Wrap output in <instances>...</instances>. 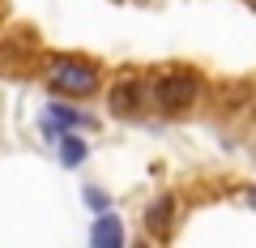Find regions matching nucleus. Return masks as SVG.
Returning a JSON list of instances; mask_svg holds the SVG:
<instances>
[{
  "instance_id": "7",
  "label": "nucleus",
  "mask_w": 256,
  "mask_h": 248,
  "mask_svg": "<svg viewBox=\"0 0 256 248\" xmlns=\"http://www.w3.org/2000/svg\"><path fill=\"white\" fill-rule=\"evenodd\" d=\"M248 201H252V205H256V188H252V193H248Z\"/></svg>"
},
{
  "instance_id": "8",
  "label": "nucleus",
  "mask_w": 256,
  "mask_h": 248,
  "mask_svg": "<svg viewBox=\"0 0 256 248\" xmlns=\"http://www.w3.org/2000/svg\"><path fill=\"white\" fill-rule=\"evenodd\" d=\"M0 9H4V0H0Z\"/></svg>"
},
{
  "instance_id": "1",
  "label": "nucleus",
  "mask_w": 256,
  "mask_h": 248,
  "mask_svg": "<svg viewBox=\"0 0 256 248\" xmlns=\"http://www.w3.org/2000/svg\"><path fill=\"white\" fill-rule=\"evenodd\" d=\"M47 86H52L56 94L82 99V94L98 90V69H94L90 60H77V56H60V60H52V69H47Z\"/></svg>"
},
{
  "instance_id": "2",
  "label": "nucleus",
  "mask_w": 256,
  "mask_h": 248,
  "mask_svg": "<svg viewBox=\"0 0 256 248\" xmlns=\"http://www.w3.org/2000/svg\"><path fill=\"white\" fill-rule=\"evenodd\" d=\"M196 90H201L196 73H188V69H175V73H162V77L154 82V103H158L162 111H184V107H192Z\"/></svg>"
},
{
  "instance_id": "5",
  "label": "nucleus",
  "mask_w": 256,
  "mask_h": 248,
  "mask_svg": "<svg viewBox=\"0 0 256 248\" xmlns=\"http://www.w3.org/2000/svg\"><path fill=\"white\" fill-rule=\"evenodd\" d=\"M94 244H98V248H120V244H124V227H120V218H116V214H102V218L98 222H94Z\"/></svg>"
},
{
  "instance_id": "3",
  "label": "nucleus",
  "mask_w": 256,
  "mask_h": 248,
  "mask_svg": "<svg viewBox=\"0 0 256 248\" xmlns=\"http://www.w3.org/2000/svg\"><path fill=\"white\" fill-rule=\"evenodd\" d=\"M111 111L116 116H137L141 103H146V86L137 82V77H124V82H116V90H111Z\"/></svg>"
},
{
  "instance_id": "6",
  "label": "nucleus",
  "mask_w": 256,
  "mask_h": 248,
  "mask_svg": "<svg viewBox=\"0 0 256 248\" xmlns=\"http://www.w3.org/2000/svg\"><path fill=\"white\" fill-rule=\"evenodd\" d=\"M60 146H64V154H60V158H64L68 167H77V163L86 158V141H77V137H64Z\"/></svg>"
},
{
  "instance_id": "4",
  "label": "nucleus",
  "mask_w": 256,
  "mask_h": 248,
  "mask_svg": "<svg viewBox=\"0 0 256 248\" xmlns=\"http://www.w3.org/2000/svg\"><path fill=\"white\" fill-rule=\"evenodd\" d=\"M171 222H175V197H158L154 205H150V214H146V227H150V235H171Z\"/></svg>"
}]
</instances>
